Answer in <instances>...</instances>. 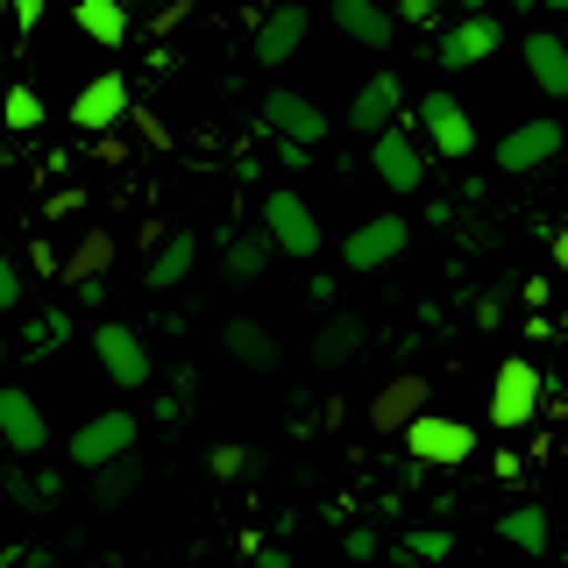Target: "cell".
Masks as SVG:
<instances>
[{
	"mask_svg": "<svg viewBox=\"0 0 568 568\" xmlns=\"http://www.w3.org/2000/svg\"><path fill=\"white\" fill-rule=\"evenodd\" d=\"M547 369L532 363V355H505L497 363V377H490V405H484V419L497 426V434H526L532 419H540V405H547Z\"/></svg>",
	"mask_w": 568,
	"mask_h": 568,
	"instance_id": "1",
	"label": "cell"
},
{
	"mask_svg": "<svg viewBox=\"0 0 568 568\" xmlns=\"http://www.w3.org/2000/svg\"><path fill=\"white\" fill-rule=\"evenodd\" d=\"M135 434H142V419L129 413V405H106V413H93V419L71 426L64 455L79 462L85 476H100V469H114V462H129V455H135Z\"/></svg>",
	"mask_w": 568,
	"mask_h": 568,
	"instance_id": "2",
	"label": "cell"
},
{
	"mask_svg": "<svg viewBox=\"0 0 568 568\" xmlns=\"http://www.w3.org/2000/svg\"><path fill=\"white\" fill-rule=\"evenodd\" d=\"M413 129L426 135V150L440 156V164H469L476 156V121H469V106H462L455 93H419V106H413Z\"/></svg>",
	"mask_w": 568,
	"mask_h": 568,
	"instance_id": "3",
	"label": "cell"
},
{
	"mask_svg": "<svg viewBox=\"0 0 568 568\" xmlns=\"http://www.w3.org/2000/svg\"><path fill=\"white\" fill-rule=\"evenodd\" d=\"M405 242H413V221H405V213H369V221H355L342 235V271L377 277L405 256Z\"/></svg>",
	"mask_w": 568,
	"mask_h": 568,
	"instance_id": "4",
	"label": "cell"
},
{
	"mask_svg": "<svg viewBox=\"0 0 568 568\" xmlns=\"http://www.w3.org/2000/svg\"><path fill=\"white\" fill-rule=\"evenodd\" d=\"M64 114H71V129H79V135L106 142L121 121H135V93H129V79H121V71H93V79L71 93Z\"/></svg>",
	"mask_w": 568,
	"mask_h": 568,
	"instance_id": "5",
	"label": "cell"
},
{
	"mask_svg": "<svg viewBox=\"0 0 568 568\" xmlns=\"http://www.w3.org/2000/svg\"><path fill=\"white\" fill-rule=\"evenodd\" d=\"M405 455H413V469H462L476 455V426L455 413H426L419 426H405Z\"/></svg>",
	"mask_w": 568,
	"mask_h": 568,
	"instance_id": "6",
	"label": "cell"
},
{
	"mask_svg": "<svg viewBox=\"0 0 568 568\" xmlns=\"http://www.w3.org/2000/svg\"><path fill=\"white\" fill-rule=\"evenodd\" d=\"M561 142H568V129L555 114H526V121H511V129L497 135V171L532 178V171H547L561 156Z\"/></svg>",
	"mask_w": 568,
	"mask_h": 568,
	"instance_id": "7",
	"label": "cell"
},
{
	"mask_svg": "<svg viewBox=\"0 0 568 568\" xmlns=\"http://www.w3.org/2000/svg\"><path fill=\"white\" fill-rule=\"evenodd\" d=\"M263 235H271L277 256H292V263H313L320 256V221H313V206L298 200L292 185L263 192Z\"/></svg>",
	"mask_w": 568,
	"mask_h": 568,
	"instance_id": "8",
	"label": "cell"
},
{
	"mask_svg": "<svg viewBox=\"0 0 568 568\" xmlns=\"http://www.w3.org/2000/svg\"><path fill=\"white\" fill-rule=\"evenodd\" d=\"M505 50V22H497L490 8H462L448 29H440V43H434V64H448V71H469V64H484Z\"/></svg>",
	"mask_w": 568,
	"mask_h": 568,
	"instance_id": "9",
	"label": "cell"
},
{
	"mask_svg": "<svg viewBox=\"0 0 568 568\" xmlns=\"http://www.w3.org/2000/svg\"><path fill=\"white\" fill-rule=\"evenodd\" d=\"M348 129L363 135V142H377V135H390V129H405V79L398 71H369L363 85H355V100H348Z\"/></svg>",
	"mask_w": 568,
	"mask_h": 568,
	"instance_id": "10",
	"label": "cell"
},
{
	"mask_svg": "<svg viewBox=\"0 0 568 568\" xmlns=\"http://www.w3.org/2000/svg\"><path fill=\"white\" fill-rule=\"evenodd\" d=\"M426 164H434V150H426L413 129H390V135L369 142V171H377L398 200H413V192L426 185Z\"/></svg>",
	"mask_w": 568,
	"mask_h": 568,
	"instance_id": "11",
	"label": "cell"
},
{
	"mask_svg": "<svg viewBox=\"0 0 568 568\" xmlns=\"http://www.w3.org/2000/svg\"><path fill=\"white\" fill-rule=\"evenodd\" d=\"M93 355H100V369H106V384H114V390H142V384L156 377L142 334L121 327V320H100V327H93Z\"/></svg>",
	"mask_w": 568,
	"mask_h": 568,
	"instance_id": "12",
	"label": "cell"
},
{
	"mask_svg": "<svg viewBox=\"0 0 568 568\" xmlns=\"http://www.w3.org/2000/svg\"><path fill=\"white\" fill-rule=\"evenodd\" d=\"M263 129H271L277 142L320 150V142H327V114H320L306 93H292V85H271V93H263Z\"/></svg>",
	"mask_w": 568,
	"mask_h": 568,
	"instance_id": "13",
	"label": "cell"
},
{
	"mask_svg": "<svg viewBox=\"0 0 568 568\" xmlns=\"http://www.w3.org/2000/svg\"><path fill=\"white\" fill-rule=\"evenodd\" d=\"M426 413H434V384H426L419 369L390 377L377 398H369V426H377V434H398V440H405V426H419Z\"/></svg>",
	"mask_w": 568,
	"mask_h": 568,
	"instance_id": "14",
	"label": "cell"
},
{
	"mask_svg": "<svg viewBox=\"0 0 568 568\" xmlns=\"http://www.w3.org/2000/svg\"><path fill=\"white\" fill-rule=\"evenodd\" d=\"M0 448L8 455H43L50 448V419L22 384H0Z\"/></svg>",
	"mask_w": 568,
	"mask_h": 568,
	"instance_id": "15",
	"label": "cell"
},
{
	"mask_svg": "<svg viewBox=\"0 0 568 568\" xmlns=\"http://www.w3.org/2000/svg\"><path fill=\"white\" fill-rule=\"evenodd\" d=\"M313 36V8H298V0H284V8H271V14H256V64H284V58H298V43Z\"/></svg>",
	"mask_w": 568,
	"mask_h": 568,
	"instance_id": "16",
	"label": "cell"
},
{
	"mask_svg": "<svg viewBox=\"0 0 568 568\" xmlns=\"http://www.w3.org/2000/svg\"><path fill=\"white\" fill-rule=\"evenodd\" d=\"M327 22L342 29L348 43L377 50V58H384L390 43H398V14H390V8H377V0H334V8H327Z\"/></svg>",
	"mask_w": 568,
	"mask_h": 568,
	"instance_id": "17",
	"label": "cell"
},
{
	"mask_svg": "<svg viewBox=\"0 0 568 568\" xmlns=\"http://www.w3.org/2000/svg\"><path fill=\"white\" fill-rule=\"evenodd\" d=\"M114 227H79V242L64 248V284L71 292H85V284H106L114 277Z\"/></svg>",
	"mask_w": 568,
	"mask_h": 568,
	"instance_id": "18",
	"label": "cell"
},
{
	"mask_svg": "<svg viewBox=\"0 0 568 568\" xmlns=\"http://www.w3.org/2000/svg\"><path fill=\"white\" fill-rule=\"evenodd\" d=\"M363 348H369V320H363V313L342 306V313L320 320V334H313V363H320V369H348Z\"/></svg>",
	"mask_w": 568,
	"mask_h": 568,
	"instance_id": "19",
	"label": "cell"
},
{
	"mask_svg": "<svg viewBox=\"0 0 568 568\" xmlns=\"http://www.w3.org/2000/svg\"><path fill=\"white\" fill-rule=\"evenodd\" d=\"M277 263V242L263 235V227H242V235H221V277L227 284H263V271Z\"/></svg>",
	"mask_w": 568,
	"mask_h": 568,
	"instance_id": "20",
	"label": "cell"
},
{
	"mask_svg": "<svg viewBox=\"0 0 568 568\" xmlns=\"http://www.w3.org/2000/svg\"><path fill=\"white\" fill-rule=\"evenodd\" d=\"M221 342H227V355H235L242 369H256V377H271V369L284 363V348H277V334L263 327V320H248V313H235L221 327Z\"/></svg>",
	"mask_w": 568,
	"mask_h": 568,
	"instance_id": "21",
	"label": "cell"
},
{
	"mask_svg": "<svg viewBox=\"0 0 568 568\" xmlns=\"http://www.w3.org/2000/svg\"><path fill=\"white\" fill-rule=\"evenodd\" d=\"M526 71H532V85H540L547 100H568V43L555 29H526Z\"/></svg>",
	"mask_w": 568,
	"mask_h": 568,
	"instance_id": "22",
	"label": "cell"
},
{
	"mask_svg": "<svg viewBox=\"0 0 568 568\" xmlns=\"http://www.w3.org/2000/svg\"><path fill=\"white\" fill-rule=\"evenodd\" d=\"M71 29H79L85 43H100V50H121L135 36V14L121 8V0H79V8H71Z\"/></svg>",
	"mask_w": 568,
	"mask_h": 568,
	"instance_id": "23",
	"label": "cell"
},
{
	"mask_svg": "<svg viewBox=\"0 0 568 568\" xmlns=\"http://www.w3.org/2000/svg\"><path fill=\"white\" fill-rule=\"evenodd\" d=\"M497 540L505 547H519V555L540 561L547 547H555V519H547L540 505H511V511H497Z\"/></svg>",
	"mask_w": 568,
	"mask_h": 568,
	"instance_id": "24",
	"label": "cell"
},
{
	"mask_svg": "<svg viewBox=\"0 0 568 568\" xmlns=\"http://www.w3.org/2000/svg\"><path fill=\"white\" fill-rule=\"evenodd\" d=\"M192 263H200V235H192V227H178V235H171V242L150 256L142 284H150V292H178V284L192 277Z\"/></svg>",
	"mask_w": 568,
	"mask_h": 568,
	"instance_id": "25",
	"label": "cell"
},
{
	"mask_svg": "<svg viewBox=\"0 0 568 568\" xmlns=\"http://www.w3.org/2000/svg\"><path fill=\"white\" fill-rule=\"evenodd\" d=\"M43 114H50V106H43V93H36L29 79H14L8 93H0V129H8V135H29V129H43Z\"/></svg>",
	"mask_w": 568,
	"mask_h": 568,
	"instance_id": "26",
	"label": "cell"
},
{
	"mask_svg": "<svg viewBox=\"0 0 568 568\" xmlns=\"http://www.w3.org/2000/svg\"><path fill=\"white\" fill-rule=\"evenodd\" d=\"M135 490H142V455H129V462H114V469L93 476V505H100V511H121Z\"/></svg>",
	"mask_w": 568,
	"mask_h": 568,
	"instance_id": "27",
	"label": "cell"
},
{
	"mask_svg": "<svg viewBox=\"0 0 568 568\" xmlns=\"http://www.w3.org/2000/svg\"><path fill=\"white\" fill-rule=\"evenodd\" d=\"M455 555V532L448 526H413L398 532V561H448Z\"/></svg>",
	"mask_w": 568,
	"mask_h": 568,
	"instance_id": "28",
	"label": "cell"
},
{
	"mask_svg": "<svg viewBox=\"0 0 568 568\" xmlns=\"http://www.w3.org/2000/svg\"><path fill=\"white\" fill-rule=\"evenodd\" d=\"M206 476H213V484H235V476H248V448H235V440L206 448Z\"/></svg>",
	"mask_w": 568,
	"mask_h": 568,
	"instance_id": "29",
	"label": "cell"
},
{
	"mask_svg": "<svg viewBox=\"0 0 568 568\" xmlns=\"http://www.w3.org/2000/svg\"><path fill=\"white\" fill-rule=\"evenodd\" d=\"M71 334H79V320H71L64 306H50L43 320H36V334H29V348H50V342H58V348H64V342H71Z\"/></svg>",
	"mask_w": 568,
	"mask_h": 568,
	"instance_id": "30",
	"label": "cell"
},
{
	"mask_svg": "<svg viewBox=\"0 0 568 568\" xmlns=\"http://www.w3.org/2000/svg\"><path fill=\"white\" fill-rule=\"evenodd\" d=\"M22 298H29V284H22V263L0 248V313H22Z\"/></svg>",
	"mask_w": 568,
	"mask_h": 568,
	"instance_id": "31",
	"label": "cell"
},
{
	"mask_svg": "<svg viewBox=\"0 0 568 568\" xmlns=\"http://www.w3.org/2000/svg\"><path fill=\"white\" fill-rule=\"evenodd\" d=\"M29 271L43 277V284H64V256H58V242L36 235V242H29Z\"/></svg>",
	"mask_w": 568,
	"mask_h": 568,
	"instance_id": "32",
	"label": "cell"
},
{
	"mask_svg": "<svg viewBox=\"0 0 568 568\" xmlns=\"http://www.w3.org/2000/svg\"><path fill=\"white\" fill-rule=\"evenodd\" d=\"M0 490H8L22 511H43V490H36V476H29V469H8V476H0Z\"/></svg>",
	"mask_w": 568,
	"mask_h": 568,
	"instance_id": "33",
	"label": "cell"
},
{
	"mask_svg": "<svg viewBox=\"0 0 568 568\" xmlns=\"http://www.w3.org/2000/svg\"><path fill=\"white\" fill-rule=\"evenodd\" d=\"M398 22H413V29H448V8H440V0H405Z\"/></svg>",
	"mask_w": 568,
	"mask_h": 568,
	"instance_id": "34",
	"label": "cell"
},
{
	"mask_svg": "<svg viewBox=\"0 0 568 568\" xmlns=\"http://www.w3.org/2000/svg\"><path fill=\"white\" fill-rule=\"evenodd\" d=\"M8 22H14V36H36L50 22V8H43V0H8Z\"/></svg>",
	"mask_w": 568,
	"mask_h": 568,
	"instance_id": "35",
	"label": "cell"
},
{
	"mask_svg": "<svg viewBox=\"0 0 568 568\" xmlns=\"http://www.w3.org/2000/svg\"><path fill=\"white\" fill-rule=\"evenodd\" d=\"M342 547H348V561H377V555H384L377 526H348V532H342Z\"/></svg>",
	"mask_w": 568,
	"mask_h": 568,
	"instance_id": "36",
	"label": "cell"
},
{
	"mask_svg": "<svg viewBox=\"0 0 568 568\" xmlns=\"http://www.w3.org/2000/svg\"><path fill=\"white\" fill-rule=\"evenodd\" d=\"M135 135H142V142H156V150H171V129L150 114V106H135Z\"/></svg>",
	"mask_w": 568,
	"mask_h": 568,
	"instance_id": "37",
	"label": "cell"
},
{
	"mask_svg": "<svg viewBox=\"0 0 568 568\" xmlns=\"http://www.w3.org/2000/svg\"><path fill=\"white\" fill-rule=\"evenodd\" d=\"M519 334H526V342H555L561 320H555V313H526V327H519Z\"/></svg>",
	"mask_w": 568,
	"mask_h": 568,
	"instance_id": "38",
	"label": "cell"
},
{
	"mask_svg": "<svg viewBox=\"0 0 568 568\" xmlns=\"http://www.w3.org/2000/svg\"><path fill=\"white\" fill-rule=\"evenodd\" d=\"M519 298H526L532 313H547V298H555V277H526V284H519Z\"/></svg>",
	"mask_w": 568,
	"mask_h": 568,
	"instance_id": "39",
	"label": "cell"
},
{
	"mask_svg": "<svg viewBox=\"0 0 568 568\" xmlns=\"http://www.w3.org/2000/svg\"><path fill=\"white\" fill-rule=\"evenodd\" d=\"M490 476H497V484H519V476H526V455H511V448H505V455L490 462Z\"/></svg>",
	"mask_w": 568,
	"mask_h": 568,
	"instance_id": "40",
	"label": "cell"
},
{
	"mask_svg": "<svg viewBox=\"0 0 568 568\" xmlns=\"http://www.w3.org/2000/svg\"><path fill=\"white\" fill-rule=\"evenodd\" d=\"M277 171H313V150H298V142H277Z\"/></svg>",
	"mask_w": 568,
	"mask_h": 568,
	"instance_id": "41",
	"label": "cell"
},
{
	"mask_svg": "<svg viewBox=\"0 0 568 568\" xmlns=\"http://www.w3.org/2000/svg\"><path fill=\"white\" fill-rule=\"evenodd\" d=\"M185 14H192V8H185V0H171V8H156V14H150V29H156V36H171L178 22H185Z\"/></svg>",
	"mask_w": 568,
	"mask_h": 568,
	"instance_id": "42",
	"label": "cell"
},
{
	"mask_svg": "<svg viewBox=\"0 0 568 568\" xmlns=\"http://www.w3.org/2000/svg\"><path fill=\"white\" fill-rule=\"evenodd\" d=\"M476 327H505V298H497V292L476 298Z\"/></svg>",
	"mask_w": 568,
	"mask_h": 568,
	"instance_id": "43",
	"label": "cell"
},
{
	"mask_svg": "<svg viewBox=\"0 0 568 568\" xmlns=\"http://www.w3.org/2000/svg\"><path fill=\"white\" fill-rule=\"evenodd\" d=\"M256 568H292V555H284V547H263V555H256Z\"/></svg>",
	"mask_w": 568,
	"mask_h": 568,
	"instance_id": "44",
	"label": "cell"
},
{
	"mask_svg": "<svg viewBox=\"0 0 568 568\" xmlns=\"http://www.w3.org/2000/svg\"><path fill=\"white\" fill-rule=\"evenodd\" d=\"M555 271H568V221L555 227Z\"/></svg>",
	"mask_w": 568,
	"mask_h": 568,
	"instance_id": "45",
	"label": "cell"
},
{
	"mask_svg": "<svg viewBox=\"0 0 568 568\" xmlns=\"http://www.w3.org/2000/svg\"><path fill=\"white\" fill-rule=\"evenodd\" d=\"M555 320H561V334H568V306H561V313H555Z\"/></svg>",
	"mask_w": 568,
	"mask_h": 568,
	"instance_id": "46",
	"label": "cell"
},
{
	"mask_svg": "<svg viewBox=\"0 0 568 568\" xmlns=\"http://www.w3.org/2000/svg\"><path fill=\"white\" fill-rule=\"evenodd\" d=\"M0 363H8V342H0Z\"/></svg>",
	"mask_w": 568,
	"mask_h": 568,
	"instance_id": "47",
	"label": "cell"
},
{
	"mask_svg": "<svg viewBox=\"0 0 568 568\" xmlns=\"http://www.w3.org/2000/svg\"><path fill=\"white\" fill-rule=\"evenodd\" d=\"M0 93H8V85H0Z\"/></svg>",
	"mask_w": 568,
	"mask_h": 568,
	"instance_id": "48",
	"label": "cell"
}]
</instances>
